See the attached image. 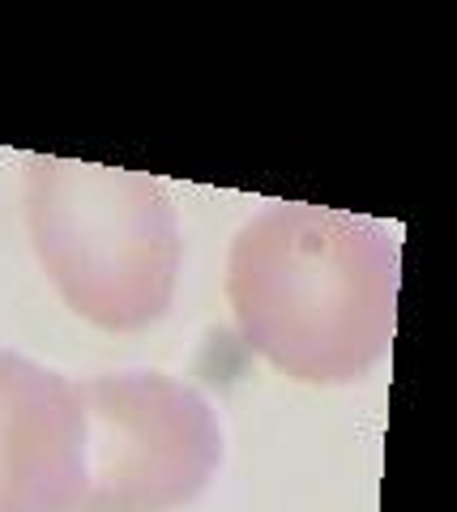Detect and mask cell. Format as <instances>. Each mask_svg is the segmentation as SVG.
<instances>
[{
    "instance_id": "cell-2",
    "label": "cell",
    "mask_w": 457,
    "mask_h": 512,
    "mask_svg": "<svg viewBox=\"0 0 457 512\" xmlns=\"http://www.w3.org/2000/svg\"><path fill=\"white\" fill-rule=\"evenodd\" d=\"M22 210L35 261L77 320L103 333H146L171 312L184 231L163 180L30 154Z\"/></svg>"
},
{
    "instance_id": "cell-3",
    "label": "cell",
    "mask_w": 457,
    "mask_h": 512,
    "mask_svg": "<svg viewBox=\"0 0 457 512\" xmlns=\"http://www.w3.org/2000/svg\"><path fill=\"white\" fill-rule=\"evenodd\" d=\"M86 414V491L77 512H180L223 466V419L167 372L77 380Z\"/></svg>"
},
{
    "instance_id": "cell-4",
    "label": "cell",
    "mask_w": 457,
    "mask_h": 512,
    "mask_svg": "<svg viewBox=\"0 0 457 512\" xmlns=\"http://www.w3.org/2000/svg\"><path fill=\"white\" fill-rule=\"evenodd\" d=\"M86 414L77 380L0 346V512H77Z\"/></svg>"
},
{
    "instance_id": "cell-1",
    "label": "cell",
    "mask_w": 457,
    "mask_h": 512,
    "mask_svg": "<svg viewBox=\"0 0 457 512\" xmlns=\"http://www.w3.org/2000/svg\"><path fill=\"white\" fill-rule=\"evenodd\" d=\"M402 261L385 222L329 205H270L227 252V308L244 346L299 384H355L398 333Z\"/></svg>"
}]
</instances>
